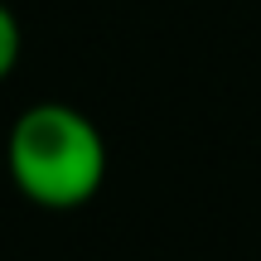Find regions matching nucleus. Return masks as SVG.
Returning <instances> with one entry per match:
<instances>
[{"instance_id": "obj_2", "label": "nucleus", "mask_w": 261, "mask_h": 261, "mask_svg": "<svg viewBox=\"0 0 261 261\" xmlns=\"http://www.w3.org/2000/svg\"><path fill=\"white\" fill-rule=\"evenodd\" d=\"M15 63H19V19L10 15V5L0 0V77H10Z\"/></svg>"}, {"instance_id": "obj_1", "label": "nucleus", "mask_w": 261, "mask_h": 261, "mask_svg": "<svg viewBox=\"0 0 261 261\" xmlns=\"http://www.w3.org/2000/svg\"><path fill=\"white\" fill-rule=\"evenodd\" d=\"M5 169L39 208H83L107 179V140L68 102H39L19 112L5 140Z\"/></svg>"}]
</instances>
